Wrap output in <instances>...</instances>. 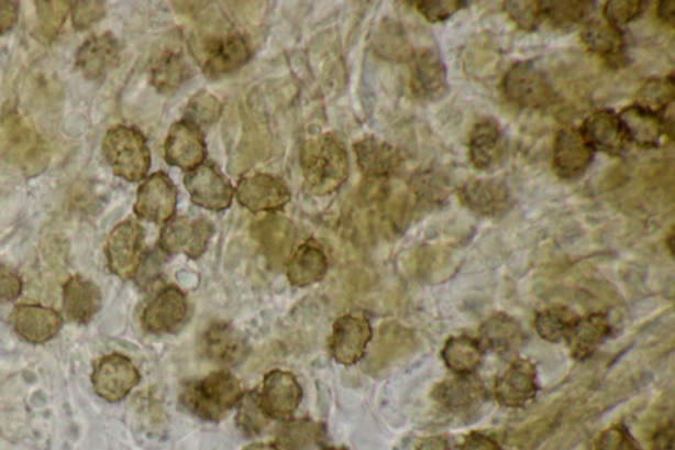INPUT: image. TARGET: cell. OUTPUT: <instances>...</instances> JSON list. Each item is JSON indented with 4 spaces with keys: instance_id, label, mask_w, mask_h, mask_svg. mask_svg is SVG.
Masks as SVG:
<instances>
[{
    "instance_id": "obj_1",
    "label": "cell",
    "mask_w": 675,
    "mask_h": 450,
    "mask_svg": "<svg viewBox=\"0 0 675 450\" xmlns=\"http://www.w3.org/2000/svg\"><path fill=\"white\" fill-rule=\"evenodd\" d=\"M300 163L307 189L314 196L334 194L347 182L350 175L347 151L330 134L303 143Z\"/></svg>"
},
{
    "instance_id": "obj_2",
    "label": "cell",
    "mask_w": 675,
    "mask_h": 450,
    "mask_svg": "<svg viewBox=\"0 0 675 450\" xmlns=\"http://www.w3.org/2000/svg\"><path fill=\"white\" fill-rule=\"evenodd\" d=\"M243 392L236 376L214 372L207 378L188 383L180 396L181 405L203 421L220 422L237 406Z\"/></svg>"
},
{
    "instance_id": "obj_3",
    "label": "cell",
    "mask_w": 675,
    "mask_h": 450,
    "mask_svg": "<svg viewBox=\"0 0 675 450\" xmlns=\"http://www.w3.org/2000/svg\"><path fill=\"white\" fill-rule=\"evenodd\" d=\"M103 155L112 172L129 183L147 178L151 168V151L142 132L119 124L103 139Z\"/></svg>"
},
{
    "instance_id": "obj_4",
    "label": "cell",
    "mask_w": 675,
    "mask_h": 450,
    "mask_svg": "<svg viewBox=\"0 0 675 450\" xmlns=\"http://www.w3.org/2000/svg\"><path fill=\"white\" fill-rule=\"evenodd\" d=\"M501 88L509 101L524 109H546L557 98L545 73L533 62L513 64L502 78Z\"/></svg>"
},
{
    "instance_id": "obj_5",
    "label": "cell",
    "mask_w": 675,
    "mask_h": 450,
    "mask_svg": "<svg viewBox=\"0 0 675 450\" xmlns=\"http://www.w3.org/2000/svg\"><path fill=\"white\" fill-rule=\"evenodd\" d=\"M432 398L440 411L462 421L472 420L486 405L485 383L475 374L454 375L436 385Z\"/></svg>"
},
{
    "instance_id": "obj_6",
    "label": "cell",
    "mask_w": 675,
    "mask_h": 450,
    "mask_svg": "<svg viewBox=\"0 0 675 450\" xmlns=\"http://www.w3.org/2000/svg\"><path fill=\"white\" fill-rule=\"evenodd\" d=\"M214 233V224L207 218L177 217L164 224L158 249L164 255H185L198 260L207 253Z\"/></svg>"
},
{
    "instance_id": "obj_7",
    "label": "cell",
    "mask_w": 675,
    "mask_h": 450,
    "mask_svg": "<svg viewBox=\"0 0 675 450\" xmlns=\"http://www.w3.org/2000/svg\"><path fill=\"white\" fill-rule=\"evenodd\" d=\"M144 230L134 220L123 221L112 229L106 243V257L112 274L123 281L136 277L144 260Z\"/></svg>"
},
{
    "instance_id": "obj_8",
    "label": "cell",
    "mask_w": 675,
    "mask_h": 450,
    "mask_svg": "<svg viewBox=\"0 0 675 450\" xmlns=\"http://www.w3.org/2000/svg\"><path fill=\"white\" fill-rule=\"evenodd\" d=\"M191 202L210 211H223L231 207L234 198L233 185L215 164L204 162L185 174Z\"/></svg>"
},
{
    "instance_id": "obj_9",
    "label": "cell",
    "mask_w": 675,
    "mask_h": 450,
    "mask_svg": "<svg viewBox=\"0 0 675 450\" xmlns=\"http://www.w3.org/2000/svg\"><path fill=\"white\" fill-rule=\"evenodd\" d=\"M139 370L128 356L112 353L96 363L91 375L95 392L106 402L118 403L141 383Z\"/></svg>"
},
{
    "instance_id": "obj_10",
    "label": "cell",
    "mask_w": 675,
    "mask_h": 450,
    "mask_svg": "<svg viewBox=\"0 0 675 450\" xmlns=\"http://www.w3.org/2000/svg\"><path fill=\"white\" fill-rule=\"evenodd\" d=\"M7 136V155L31 175L38 174L48 163L42 138L23 121L16 110L4 111L3 117Z\"/></svg>"
},
{
    "instance_id": "obj_11",
    "label": "cell",
    "mask_w": 675,
    "mask_h": 450,
    "mask_svg": "<svg viewBox=\"0 0 675 450\" xmlns=\"http://www.w3.org/2000/svg\"><path fill=\"white\" fill-rule=\"evenodd\" d=\"M177 208V188L164 172L145 178L137 189L134 211L139 220L165 224L174 220Z\"/></svg>"
},
{
    "instance_id": "obj_12",
    "label": "cell",
    "mask_w": 675,
    "mask_h": 450,
    "mask_svg": "<svg viewBox=\"0 0 675 450\" xmlns=\"http://www.w3.org/2000/svg\"><path fill=\"white\" fill-rule=\"evenodd\" d=\"M237 202L253 213H273L290 201L292 195L280 178L268 174L243 176L234 190Z\"/></svg>"
},
{
    "instance_id": "obj_13",
    "label": "cell",
    "mask_w": 675,
    "mask_h": 450,
    "mask_svg": "<svg viewBox=\"0 0 675 450\" xmlns=\"http://www.w3.org/2000/svg\"><path fill=\"white\" fill-rule=\"evenodd\" d=\"M410 62V89L417 98L435 102L449 92L447 68L439 52L425 48L413 53Z\"/></svg>"
},
{
    "instance_id": "obj_14",
    "label": "cell",
    "mask_w": 675,
    "mask_h": 450,
    "mask_svg": "<svg viewBox=\"0 0 675 450\" xmlns=\"http://www.w3.org/2000/svg\"><path fill=\"white\" fill-rule=\"evenodd\" d=\"M538 367L532 361L516 359L494 385V396L500 406L522 408L539 393Z\"/></svg>"
},
{
    "instance_id": "obj_15",
    "label": "cell",
    "mask_w": 675,
    "mask_h": 450,
    "mask_svg": "<svg viewBox=\"0 0 675 450\" xmlns=\"http://www.w3.org/2000/svg\"><path fill=\"white\" fill-rule=\"evenodd\" d=\"M458 196L466 208L476 215L488 218L506 216L514 205L511 190L499 178L469 180L462 185Z\"/></svg>"
},
{
    "instance_id": "obj_16",
    "label": "cell",
    "mask_w": 675,
    "mask_h": 450,
    "mask_svg": "<svg viewBox=\"0 0 675 450\" xmlns=\"http://www.w3.org/2000/svg\"><path fill=\"white\" fill-rule=\"evenodd\" d=\"M189 316L187 296L176 286L165 287L145 307L142 323L150 333H175Z\"/></svg>"
},
{
    "instance_id": "obj_17",
    "label": "cell",
    "mask_w": 675,
    "mask_h": 450,
    "mask_svg": "<svg viewBox=\"0 0 675 450\" xmlns=\"http://www.w3.org/2000/svg\"><path fill=\"white\" fill-rule=\"evenodd\" d=\"M207 155V141L200 128L187 121L171 125L164 143L165 162L170 167L189 172L204 163Z\"/></svg>"
},
{
    "instance_id": "obj_18",
    "label": "cell",
    "mask_w": 675,
    "mask_h": 450,
    "mask_svg": "<svg viewBox=\"0 0 675 450\" xmlns=\"http://www.w3.org/2000/svg\"><path fill=\"white\" fill-rule=\"evenodd\" d=\"M370 339H373V328L367 319L351 315L342 316L333 326L329 343L330 353L341 365H355L366 354Z\"/></svg>"
},
{
    "instance_id": "obj_19",
    "label": "cell",
    "mask_w": 675,
    "mask_h": 450,
    "mask_svg": "<svg viewBox=\"0 0 675 450\" xmlns=\"http://www.w3.org/2000/svg\"><path fill=\"white\" fill-rule=\"evenodd\" d=\"M594 157L595 151L579 130L564 129L555 136L553 168L562 180H578L590 168Z\"/></svg>"
},
{
    "instance_id": "obj_20",
    "label": "cell",
    "mask_w": 675,
    "mask_h": 450,
    "mask_svg": "<svg viewBox=\"0 0 675 450\" xmlns=\"http://www.w3.org/2000/svg\"><path fill=\"white\" fill-rule=\"evenodd\" d=\"M302 400V388L294 374L274 370L264 376L261 402L270 420H288Z\"/></svg>"
},
{
    "instance_id": "obj_21",
    "label": "cell",
    "mask_w": 675,
    "mask_h": 450,
    "mask_svg": "<svg viewBox=\"0 0 675 450\" xmlns=\"http://www.w3.org/2000/svg\"><path fill=\"white\" fill-rule=\"evenodd\" d=\"M63 316L57 310L38 304H20L13 310L12 326L23 340L35 345L55 339L63 328Z\"/></svg>"
},
{
    "instance_id": "obj_22",
    "label": "cell",
    "mask_w": 675,
    "mask_h": 450,
    "mask_svg": "<svg viewBox=\"0 0 675 450\" xmlns=\"http://www.w3.org/2000/svg\"><path fill=\"white\" fill-rule=\"evenodd\" d=\"M579 131L595 152H605L610 156L623 155L630 145L623 125L613 110L595 111L585 119Z\"/></svg>"
},
{
    "instance_id": "obj_23",
    "label": "cell",
    "mask_w": 675,
    "mask_h": 450,
    "mask_svg": "<svg viewBox=\"0 0 675 450\" xmlns=\"http://www.w3.org/2000/svg\"><path fill=\"white\" fill-rule=\"evenodd\" d=\"M623 125L628 142L641 149H657L665 136L673 139V125L667 124L663 118L640 108L638 105L627 106L618 112Z\"/></svg>"
},
{
    "instance_id": "obj_24",
    "label": "cell",
    "mask_w": 675,
    "mask_h": 450,
    "mask_svg": "<svg viewBox=\"0 0 675 450\" xmlns=\"http://www.w3.org/2000/svg\"><path fill=\"white\" fill-rule=\"evenodd\" d=\"M253 235L273 267H283L292 253L295 242L294 223L286 217L270 215L256 222Z\"/></svg>"
},
{
    "instance_id": "obj_25",
    "label": "cell",
    "mask_w": 675,
    "mask_h": 450,
    "mask_svg": "<svg viewBox=\"0 0 675 450\" xmlns=\"http://www.w3.org/2000/svg\"><path fill=\"white\" fill-rule=\"evenodd\" d=\"M247 40L240 33H229L211 42L203 62V73L210 79L230 75L250 62Z\"/></svg>"
},
{
    "instance_id": "obj_26",
    "label": "cell",
    "mask_w": 675,
    "mask_h": 450,
    "mask_svg": "<svg viewBox=\"0 0 675 450\" xmlns=\"http://www.w3.org/2000/svg\"><path fill=\"white\" fill-rule=\"evenodd\" d=\"M611 334L612 326L607 315L591 314L573 322L565 341L573 359L584 362L591 359Z\"/></svg>"
},
{
    "instance_id": "obj_27",
    "label": "cell",
    "mask_w": 675,
    "mask_h": 450,
    "mask_svg": "<svg viewBox=\"0 0 675 450\" xmlns=\"http://www.w3.org/2000/svg\"><path fill=\"white\" fill-rule=\"evenodd\" d=\"M505 151V132L496 119L485 118L475 123L468 142L469 161L475 169L487 172L495 168Z\"/></svg>"
},
{
    "instance_id": "obj_28",
    "label": "cell",
    "mask_w": 675,
    "mask_h": 450,
    "mask_svg": "<svg viewBox=\"0 0 675 450\" xmlns=\"http://www.w3.org/2000/svg\"><path fill=\"white\" fill-rule=\"evenodd\" d=\"M202 352L208 360L220 365H237L248 354L246 340L226 322H214L204 332Z\"/></svg>"
},
{
    "instance_id": "obj_29",
    "label": "cell",
    "mask_w": 675,
    "mask_h": 450,
    "mask_svg": "<svg viewBox=\"0 0 675 450\" xmlns=\"http://www.w3.org/2000/svg\"><path fill=\"white\" fill-rule=\"evenodd\" d=\"M63 306L65 316L70 321L85 326L95 319L102 308L101 289L81 275L73 276L65 283Z\"/></svg>"
},
{
    "instance_id": "obj_30",
    "label": "cell",
    "mask_w": 675,
    "mask_h": 450,
    "mask_svg": "<svg viewBox=\"0 0 675 450\" xmlns=\"http://www.w3.org/2000/svg\"><path fill=\"white\" fill-rule=\"evenodd\" d=\"M580 37L586 48L604 58L611 68H624L630 63L623 30L607 23L588 22Z\"/></svg>"
},
{
    "instance_id": "obj_31",
    "label": "cell",
    "mask_w": 675,
    "mask_h": 450,
    "mask_svg": "<svg viewBox=\"0 0 675 450\" xmlns=\"http://www.w3.org/2000/svg\"><path fill=\"white\" fill-rule=\"evenodd\" d=\"M119 59V43L111 33L92 36L82 44L77 53V66L90 81L103 78L115 68Z\"/></svg>"
},
{
    "instance_id": "obj_32",
    "label": "cell",
    "mask_w": 675,
    "mask_h": 450,
    "mask_svg": "<svg viewBox=\"0 0 675 450\" xmlns=\"http://www.w3.org/2000/svg\"><path fill=\"white\" fill-rule=\"evenodd\" d=\"M357 167L373 180L394 175L400 165V156L392 145L376 136H366L354 144Z\"/></svg>"
},
{
    "instance_id": "obj_33",
    "label": "cell",
    "mask_w": 675,
    "mask_h": 450,
    "mask_svg": "<svg viewBox=\"0 0 675 450\" xmlns=\"http://www.w3.org/2000/svg\"><path fill=\"white\" fill-rule=\"evenodd\" d=\"M193 75V69L185 57L181 46H165L152 59L151 83L161 92L176 91Z\"/></svg>"
},
{
    "instance_id": "obj_34",
    "label": "cell",
    "mask_w": 675,
    "mask_h": 450,
    "mask_svg": "<svg viewBox=\"0 0 675 450\" xmlns=\"http://www.w3.org/2000/svg\"><path fill=\"white\" fill-rule=\"evenodd\" d=\"M479 336L483 349L491 350L500 356L513 355L524 342V332L519 321L506 314L489 317L482 323Z\"/></svg>"
},
{
    "instance_id": "obj_35",
    "label": "cell",
    "mask_w": 675,
    "mask_h": 450,
    "mask_svg": "<svg viewBox=\"0 0 675 450\" xmlns=\"http://www.w3.org/2000/svg\"><path fill=\"white\" fill-rule=\"evenodd\" d=\"M329 262L325 253L314 241H308L287 262V276L294 287L306 288L325 277Z\"/></svg>"
},
{
    "instance_id": "obj_36",
    "label": "cell",
    "mask_w": 675,
    "mask_h": 450,
    "mask_svg": "<svg viewBox=\"0 0 675 450\" xmlns=\"http://www.w3.org/2000/svg\"><path fill=\"white\" fill-rule=\"evenodd\" d=\"M327 429L309 418L289 419L276 429L275 446L280 450H314L325 439Z\"/></svg>"
},
{
    "instance_id": "obj_37",
    "label": "cell",
    "mask_w": 675,
    "mask_h": 450,
    "mask_svg": "<svg viewBox=\"0 0 675 450\" xmlns=\"http://www.w3.org/2000/svg\"><path fill=\"white\" fill-rule=\"evenodd\" d=\"M485 352L479 340L469 336H455L446 341L441 355L454 375H468L479 369Z\"/></svg>"
},
{
    "instance_id": "obj_38",
    "label": "cell",
    "mask_w": 675,
    "mask_h": 450,
    "mask_svg": "<svg viewBox=\"0 0 675 450\" xmlns=\"http://www.w3.org/2000/svg\"><path fill=\"white\" fill-rule=\"evenodd\" d=\"M675 101L674 76L651 78L641 86L634 105L653 112L673 125V105Z\"/></svg>"
},
{
    "instance_id": "obj_39",
    "label": "cell",
    "mask_w": 675,
    "mask_h": 450,
    "mask_svg": "<svg viewBox=\"0 0 675 450\" xmlns=\"http://www.w3.org/2000/svg\"><path fill=\"white\" fill-rule=\"evenodd\" d=\"M269 418L264 413L261 394L255 392L243 393L236 406L235 425L244 438H256L266 431Z\"/></svg>"
},
{
    "instance_id": "obj_40",
    "label": "cell",
    "mask_w": 675,
    "mask_h": 450,
    "mask_svg": "<svg viewBox=\"0 0 675 450\" xmlns=\"http://www.w3.org/2000/svg\"><path fill=\"white\" fill-rule=\"evenodd\" d=\"M594 10V2H541L542 19L561 30L585 23Z\"/></svg>"
},
{
    "instance_id": "obj_41",
    "label": "cell",
    "mask_w": 675,
    "mask_h": 450,
    "mask_svg": "<svg viewBox=\"0 0 675 450\" xmlns=\"http://www.w3.org/2000/svg\"><path fill=\"white\" fill-rule=\"evenodd\" d=\"M374 48L377 55L387 59V62H406L413 55L402 26L394 22H384L377 30L374 37Z\"/></svg>"
},
{
    "instance_id": "obj_42",
    "label": "cell",
    "mask_w": 675,
    "mask_h": 450,
    "mask_svg": "<svg viewBox=\"0 0 675 450\" xmlns=\"http://www.w3.org/2000/svg\"><path fill=\"white\" fill-rule=\"evenodd\" d=\"M578 316L566 307H552L541 310L534 319L535 332L546 342L557 343L565 340L568 329Z\"/></svg>"
},
{
    "instance_id": "obj_43",
    "label": "cell",
    "mask_w": 675,
    "mask_h": 450,
    "mask_svg": "<svg viewBox=\"0 0 675 450\" xmlns=\"http://www.w3.org/2000/svg\"><path fill=\"white\" fill-rule=\"evenodd\" d=\"M69 11L70 3L63 2V0L36 2L37 37L44 43L53 42L62 30Z\"/></svg>"
},
{
    "instance_id": "obj_44",
    "label": "cell",
    "mask_w": 675,
    "mask_h": 450,
    "mask_svg": "<svg viewBox=\"0 0 675 450\" xmlns=\"http://www.w3.org/2000/svg\"><path fill=\"white\" fill-rule=\"evenodd\" d=\"M222 114V103L220 99L201 90L190 99L187 110H185L184 121L193 123L197 128L213 124Z\"/></svg>"
},
{
    "instance_id": "obj_45",
    "label": "cell",
    "mask_w": 675,
    "mask_h": 450,
    "mask_svg": "<svg viewBox=\"0 0 675 450\" xmlns=\"http://www.w3.org/2000/svg\"><path fill=\"white\" fill-rule=\"evenodd\" d=\"M502 10L520 30L532 32L542 20L541 2L538 0H518L502 3Z\"/></svg>"
},
{
    "instance_id": "obj_46",
    "label": "cell",
    "mask_w": 675,
    "mask_h": 450,
    "mask_svg": "<svg viewBox=\"0 0 675 450\" xmlns=\"http://www.w3.org/2000/svg\"><path fill=\"white\" fill-rule=\"evenodd\" d=\"M646 9L648 2H643V0H632V2L611 0V2L605 4L604 17L607 24L621 30L624 25L643 15Z\"/></svg>"
},
{
    "instance_id": "obj_47",
    "label": "cell",
    "mask_w": 675,
    "mask_h": 450,
    "mask_svg": "<svg viewBox=\"0 0 675 450\" xmlns=\"http://www.w3.org/2000/svg\"><path fill=\"white\" fill-rule=\"evenodd\" d=\"M412 190L420 200L436 202L447 196V184L434 172H421L413 177Z\"/></svg>"
},
{
    "instance_id": "obj_48",
    "label": "cell",
    "mask_w": 675,
    "mask_h": 450,
    "mask_svg": "<svg viewBox=\"0 0 675 450\" xmlns=\"http://www.w3.org/2000/svg\"><path fill=\"white\" fill-rule=\"evenodd\" d=\"M593 450H643L627 427L615 425L601 432L594 441Z\"/></svg>"
},
{
    "instance_id": "obj_49",
    "label": "cell",
    "mask_w": 675,
    "mask_h": 450,
    "mask_svg": "<svg viewBox=\"0 0 675 450\" xmlns=\"http://www.w3.org/2000/svg\"><path fill=\"white\" fill-rule=\"evenodd\" d=\"M467 2L463 0H433V2H416V9L429 23H441L466 9Z\"/></svg>"
},
{
    "instance_id": "obj_50",
    "label": "cell",
    "mask_w": 675,
    "mask_h": 450,
    "mask_svg": "<svg viewBox=\"0 0 675 450\" xmlns=\"http://www.w3.org/2000/svg\"><path fill=\"white\" fill-rule=\"evenodd\" d=\"M71 6L73 25L78 31L90 29L92 24L98 23L106 15V4L99 2V0H91V2L86 0V2H75Z\"/></svg>"
},
{
    "instance_id": "obj_51",
    "label": "cell",
    "mask_w": 675,
    "mask_h": 450,
    "mask_svg": "<svg viewBox=\"0 0 675 450\" xmlns=\"http://www.w3.org/2000/svg\"><path fill=\"white\" fill-rule=\"evenodd\" d=\"M22 293V277L15 271L0 264V303L15 301Z\"/></svg>"
},
{
    "instance_id": "obj_52",
    "label": "cell",
    "mask_w": 675,
    "mask_h": 450,
    "mask_svg": "<svg viewBox=\"0 0 675 450\" xmlns=\"http://www.w3.org/2000/svg\"><path fill=\"white\" fill-rule=\"evenodd\" d=\"M19 18V3L13 0H0V36L15 26Z\"/></svg>"
},
{
    "instance_id": "obj_53",
    "label": "cell",
    "mask_w": 675,
    "mask_h": 450,
    "mask_svg": "<svg viewBox=\"0 0 675 450\" xmlns=\"http://www.w3.org/2000/svg\"><path fill=\"white\" fill-rule=\"evenodd\" d=\"M461 450H502L499 442L491 436L482 432H473L466 436Z\"/></svg>"
},
{
    "instance_id": "obj_54",
    "label": "cell",
    "mask_w": 675,
    "mask_h": 450,
    "mask_svg": "<svg viewBox=\"0 0 675 450\" xmlns=\"http://www.w3.org/2000/svg\"><path fill=\"white\" fill-rule=\"evenodd\" d=\"M674 421L661 427L653 436L654 450H674Z\"/></svg>"
},
{
    "instance_id": "obj_55",
    "label": "cell",
    "mask_w": 675,
    "mask_h": 450,
    "mask_svg": "<svg viewBox=\"0 0 675 450\" xmlns=\"http://www.w3.org/2000/svg\"><path fill=\"white\" fill-rule=\"evenodd\" d=\"M416 450H453L452 442L443 436H433L422 440Z\"/></svg>"
},
{
    "instance_id": "obj_56",
    "label": "cell",
    "mask_w": 675,
    "mask_h": 450,
    "mask_svg": "<svg viewBox=\"0 0 675 450\" xmlns=\"http://www.w3.org/2000/svg\"><path fill=\"white\" fill-rule=\"evenodd\" d=\"M674 2H660L657 7V17L660 18L661 22L674 26Z\"/></svg>"
},
{
    "instance_id": "obj_57",
    "label": "cell",
    "mask_w": 675,
    "mask_h": 450,
    "mask_svg": "<svg viewBox=\"0 0 675 450\" xmlns=\"http://www.w3.org/2000/svg\"><path fill=\"white\" fill-rule=\"evenodd\" d=\"M243 450H280V449L277 448L275 444H269V442H254V444H251L244 448Z\"/></svg>"
},
{
    "instance_id": "obj_58",
    "label": "cell",
    "mask_w": 675,
    "mask_h": 450,
    "mask_svg": "<svg viewBox=\"0 0 675 450\" xmlns=\"http://www.w3.org/2000/svg\"><path fill=\"white\" fill-rule=\"evenodd\" d=\"M322 450H348L346 447H325Z\"/></svg>"
}]
</instances>
